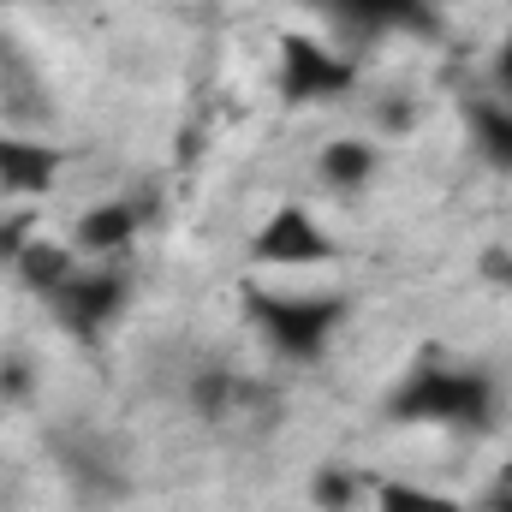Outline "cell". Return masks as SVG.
Listing matches in <instances>:
<instances>
[{
  "label": "cell",
  "instance_id": "6da1fadb",
  "mask_svg": "<svg viewBox=\"0 0 512 512\" xmlns=\"http://www.w3.org/2000/svg\"><path fill=\"white\" fill-rule=\"evenodd\" d=\"M382 417L399 429H453V435H495L507 423V387L495 370L447 358L423 346L417 364L382 393Z\"/></svg>",
  "mask_w": 512,
  "mask_h": 512
},
{
  "label": "cell",
  "instance_id": "7a4b0ae2",
  "mask_svg": "<svg viewBox=\"0 0 512 512\" xmlns=\"http://www.w3.org/2000/svg\"><path fill=\"white\" fill-rule=\"evenodd\" d=\"M245 322L286 364H322L340 328L352 322L346 292H286V286H245Z\"/></svg>",
  "mask_w": 512,
  "mask_h": 512
},
{
  "label": "cell",
  "instance_id": "3957f363",
  "mask_svg": "<svg viewBox=\"0 0 512 512\" xmlns=\"http://www.w3.org/2000/svg\"><path fill=\"white\" fill-rule=\"evenodd\" d=\"M126 304H131V274L114 268V262H96V268H78V274L48 298V316H54V328H60L66 340L102 346V340L120 328Z\"/></svg>",
  "mask_w": 512,
  "mask_h": 512
},
{
  "label": "cell",
  "instance_id": "277c9868",
  "mask_svg": "<svg viewBox=\"0 0 512 512\" xmlns=\"http://www.w3.org/2000/svg\"><path fill=\"white\" fill-rule=\"evenodd\" d=\"M274 78H280V102L286 108H316V102H340L358 90V66L352 54L328 48L322 36L286 30L274 42Z\"/></svg>",
  "mask_w": 512,
  "mask_h": 512
},
{
  "label": "cell",
  "instance_id": "5b68a950",
  "mask_svg": "<svg viewBox=\"0 0 512 512\" xmlns=\"http://www.w3.org/2000/svg\"><path fill=\"white\" fill-rule=\"evenodd\" d=\"M245 256H251V268H286V274H298V268H328V262L340 256V245H334V233L316 221V209H304V203H274V209L262 215V227L245 239Z\"/></svg>",
  "mask_w": 512,
  "mask_h": 512
},
{
  "label": "cell",
  "instance_id": "8992f818",
  "mask_svg": "<svg viewBox=\"0 0 512 512\" xmlns=\"http://www.w3.org/2000/svg\"><path fill=\"white\" fill-rule=\"evenodd\" d=\"M334 30L376 42V36H411V42H435L441 36V12L435 0H310Z\"/></svg>",
  "mask_w": 512,
  "mask_h": 512
},
{
  "label": "cell",
  "instance_id": "52a82bcc",
  "mask_svg": "<svg viewBox=\"0 0 512 512\" xmlns=\"http://www.w3.org/2000/svg\"><path fill=\"white\" fill-rule=\"evenodd\" d=\"M66 173V149L36 137V131L0 126V197L6 203H36L60 185Z\"/></svg>",
  "mask_w": 512,
  "mask_h": 512
},
{
  "label": "cell",
  "instance_id": "ba28073f",
  "mask_svg": "<svg viewBox=\"0 0 512 512\" xmlns=\"http://www.w3.org/2000/svg\"><path fill=\"white\" fill-rule=\"evenodd\" d=\"M54 459H60V471H66V483H72V495H78L84 507H120V501L131 495L126 459H120L108 441L72 435V441L54 447Z\"/></svg>",
  "mask_w": 512,
  "mask_h": 512
},
{
  "label": "cell",
  "instance_id": "9c48e42d",
  "mask_svg": "<svg viewBox=\"0 0 512 512\" xmlns=\"http://www.w3.org/2000/svg\"><path fill=\"white\" fill-rule=\"evenodd\" d=\"M143 233V209L131 197H102L90 209H78L72 221V251L78 256H96V262H120V256L137 245Z\"/></svg>",
  "mask_w": 512,
  "mask_h": 512
},
{
  "label": "cell",
  "instance_id": "30bf717a",
  "mask_svg": "<svg viewBox=\"0 0 512 512\" xmlns=\"http://www.w3.org/2000/svg\"><path fill=\"white\" fill-rule=\"evenodd\" d=\"M316 179L334 191V197H364L376 179H382V149L370 137H328L316 149Z\"/></svg>",
  "mask_w": 512,
  "mask_h": 512
},
{
  "label": "cell",
  "instance_id": "8fae6325",
  "mask_svg": "<svg viewBox=\"0 0 512 512\" xmlns=\"http://www.w3.org/2000/svg\"><path fill=\"white\" fill-rule=\"evenodd\" d=\"M459 114H465V137H471L477 161H483V167H495V173H512V102L471 96Z\"/></svg>",
  "mask_w": 512,
  "mask_h": 512
},
{
  "label": "cell",
  "instance_id": "7c38bea8",
  "mask_svg": "<svg viewBox=\"0 0 512 512\" xmlns=\"http://www.w3.org/2000/svg\"><path fill=\"white\" fill-rule=\"evenodd\" d=\"M304 501H310V512H358L364 501H376V477L346 465V459H328V465L310 471Z\"/></svg>",
  "mask_w": 512,
  "mask_h": 512
},
{
  "label": "cell",
  "instance_id": "4fadbf2b",
  "mask_svg": "<svg viewBox=\"0 0 512 512\" xmlns=\"http://www.w3.org/2000/svg\"><path fill=\"white\" fill-rule=\"evenodd\" d=\"M78 268H84V262H78V251H72V245L30 239V245H24V256H18V268H12V280H18L30 298H42V304H48V298H54V292L78 274Z\"/></svg>",
  "mask_w": 512,
  "mask_h": 512
},
{
  "label": "cell",
  "instance_id": "5bb4252c",
  "mask_svg": "<svg viewBox=\"0 0 512 512\" xmlns=\"http://www.w3.org/2000/svg\"><path fill=\"white\" fill-rule=\"evenodd\" d=\"M185 399H191V411H197V417L221 423V417L245 399V382H239L233 370H221V364H197V370H191V382H185Z\"/></svg>",
  "mask_w": 512,
  "mask_h": 512
},
{
  "label": "cell",
  "instance_id": "9a60e30c",
  "mask_svg": "<svg viewBox=\"0 0 512 512\" xmlns=\"http://www.w3.org/2000/svg\"><path fill=\"white\" fill-rule=\"evenodd\" d=\"M42 399V364L30 346H0V405L6 411H24Z\"/></svg>",
  "mask_w": 512,
  "mask_h": 512
},
{
  "label": "cell",
  "instance_id": "2e32d148",
  "mask_svg": "<svg viewBox=\"0 0 512 512\" xmlns=\"http://www.w3.org/2000/svg\"><path fill=\"white\" fill-rule=\"evenodd\" d=\"M376 512H465L459 495L447 489H423V483H376Z\"/></svg>",
  "mask_w": 512,
  "mask_h": 512
},
{
  "label": "cell",
  "instance_id": "e0dca14e",
  "mask_svg": "<svg viewBox=\"0 0 512 512\" xmlns=\"http://www.w3.org/2000/svg\"><path fill=\"white\" fill-rule=\"evenodd\" d=\"M30 239H36V215L30 209H0V274L18 268V256H24Z\"/></svg>",
  "mask_w": 512,
  "mask_h": 512
},
{
  "label": "cell",
  "instance_id": "ac0fdd59",
  "mask_svg": "<svg viewBox=\"0 0 512 512\" xmlns=\"http://www.w3.org/2000/svg\"><path fill=\"white\" fill-rule=\"evenodd\" d=\"M477 274H483L501 298H512V245H489V251L477 256Z\"/></svg>",
  "mask_w": 512,
  "mask_h": 512
},
{
  "label": "cell",
  "instance_id": "d6986e66",
  "mask_svg": "<svg viewBox=\"0 0 512 512\" xmlns=\"http://www.w3.org/2000/svg\"><path fill=\"white\" fill-rule=\"evenodd\" d=\"M477 512H512V465H501V471H495V483L483 489Z\"/></svg>",
  "mask_w": 512,
  "mask_h": 512
},
{
  "label": "cell",
  "instance_id": "ffe728a7",
  "mask_svg": "<svg viewBox=\"0 0 512 512\" xmlns=\"http://www.w3.org/2000/svg\"><path fill=\"white\" fill-rule=\"evenodd\" d=\"M489 78H495V90H507V102H512V36L495 48V60H489Z\"/></svg>",
  "mask_w": 512,
  "mask_h": 512
}]
</instances>
